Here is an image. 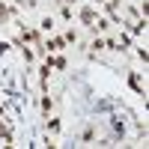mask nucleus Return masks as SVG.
I'll return each mask as SVG.
<instances>
[{
  "label": "nucleus",
  "mask_w": 149,
  "mask_h": 149,
  "mask_svg": "<svg viewBox=\"0 0 149 149\" xmlns=\"http://www.w3.org/2000/svg\"><path fill=\"white\" fill-rule=\"evenodd\" d=\"M81 21H84V24H90V27H93V21H95L93 9H84V12H81Z\"/></svg>",
  "instance_id": "1"
},
{
  "label": "nucleus",
  "mask_w": 149,
  "mask_h": 149,
  "mask_svg": "<svg viewBox=\"0 0 149 149\" xmlns=\"http://www.w3.org/2000/svg\"><path fill=\"white\" fill-rule=\"evenodd\" d=\"M63 45H66V39H51V42H48V51H60Z\"/></svg>",
  "instance_id": "2"
},
{
  "label": "nucleus",
  "mask_w": 149,
  "mask_h": 149,
  "mask_svg": "<svg viewBox=\"0 0 149 149\" xmlns=\"http://www.w3.org/2000/svg\"><path fill=\"white\" fill-rule=\"evenodd\" d=\"M0 137H3V140H6V143H9V140H12V134H9V128H6V125H3V122H0Z\"/></svg>",
  "instance_id": "3"
},
{
  "label": "nucleus",
  "mask_w": 149,
  "mask_h": 149,
  "mask_svg": "<svg viewBox=\"0 0 149 149\" xmlns=\"http://www.w3.org/2000/svg\"><path fill=\"white\" fill-rule=\"evenodd\" d=\"M131 86H134L137 93H143V90H140V78H137V74H131Z\"/></svg>",
  "instance_id": "4"
},
{
  "label": "nucleus",
  "mask_w": 149,
  "mask_h": 149,
  "mask_svg": "<svg viewBox=\"0 0 149 149\" xmlns=\"http://www.w3.org/2000/svg\"><path fill=\"white\" fill-rule=\"evenodd\" d=\"M95 3H107V0H95Z\"/></svg>",
  "instance_id": "5"
},
{
  "label": "nucleus",
  "mask_w": 149,
  "mask_h": 149,
  "mask_svg": "<svg viewBox=\"0 0 149 149\" xmlns=\"http://www.w3.org/2000/svg\"><path fill=\"white\" fill-rule=\"evenodd\" d=\"M18 3H24V0H18Z\"/></svg>",
  "instance_id": "6"
}]
</instances>
